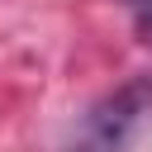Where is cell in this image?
<instances>
[{
  "instance_id": "1",
  "label": "cell",
  "mask_w": 152,
  "mask_h": 152,
  "mask_svg": "<svg viewBox=\"0 0 152 152\" xmlns=\"http://www.w3.org/2000/svg\"><path fill=\"white\" fill-rule=\"evenodd\" d=\"M147 128H152V76H133L81 114L62 152H128Z\"/></svg>"
},
{
  "instance_id": "2",
  "label": "cell",
  "mask_w": 152,
  "mask_h": 152,
  "mask_svg": "<svg viewBox=\"0 0 152 152\" xmlns=\"http://www.w3.org/2000/svg\"><path fill=\"white\" fill-rule=\"evenodd\" d=\"M128 10H133V19H138V28L152 38V0H124Z\"/></svg>"
}]
</instances>
